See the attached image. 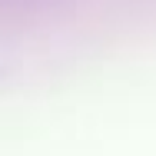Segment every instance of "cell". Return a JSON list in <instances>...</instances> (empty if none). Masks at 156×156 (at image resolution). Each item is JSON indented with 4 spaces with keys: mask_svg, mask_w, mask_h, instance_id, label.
I'll list each match as a JSON object with an SVG mask.
<instances>
[]
</instances>
